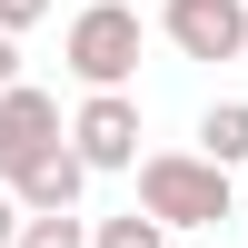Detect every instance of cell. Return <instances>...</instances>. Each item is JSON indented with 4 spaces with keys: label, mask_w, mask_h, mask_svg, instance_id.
I'll list each match as a JSON object with an SVG mask.
<instances>
[{
    "label": "cell",
    "mask_w": 248,
    "mask_h": 248,
    "mask_svg": "<svg viewBox=\"0 0 248 248\" xmlns=\"http://www.w3.org/2000/svg\"><path fill=\"white\" fill-rule=\"evenodd\" d=\"M60 149H70V119H60V99L20 79V90L0 99V189H20V179H30L40 159H60Z\"/></svg>",
    "instance_id": "obj_3"
},
{
    "label": "cell",
    "mask_w": 248,
    "mask_h": 248,
    "mask_svg": "<svg viewBox=\"0 0 248 248\" xmlns=\"http://www.w3.org/2000/svg\"><path fill=\"white\" fill-rule=\"evenodd\" d=\"M20 229H30V209H20L10 189H0V248H20Z\"/></svg>",
    "instance_id": "obj_11"
},
{
    "label": "cell",
    "mask_w": 248,
    "mask_h": 248,
    "mask_svg": "<svg viewBox=\"0 0 248 248\" xmlns=\"http://www.w3.org/2000/svg\"><path fill=\"white\" fill-rule=\"evenodd\" d=\"M199 159L248 169V99H209V109H199Z\"/></svg>",
    "instance_id": "obj_7"
},
{
    "label": "cell",
    "mask_w": 248,
    "mask_h": 248,
    "mask_svg": "<svg viewBox=\"0 0 248 248\" xmlns=\"http://www.w3.org/2000/svg\"><path fill=\"white\" fill-rule=\"evenodd\" d=\"M10 90H20V40L0 30V99H10Z\"/></svg>",
    "instance_id": "obj_12"
},
{
    "label": "cell",
    "mask_w": 248,
    "mask_h": 248,
    "mask_svg": "<svg viewBox=\"0 0 248 248\" xmlns=\"http://www.w3.org/2000/svg\"><path fill=\"white\" fill-rule=\"evenodd\" d=\"M139 40H149V30H139L129 0H90V10L70 20V40H60V60H70V79L99 99V90H129V79H139Z\"/></svg>",
    "instance_id": "obj_2"
},
{
    "label": "cell",
    "mask_w": 248,
    "mask_h": 248,
    "mask_svg": "<svg viewBox=\"0 0 248 248\" xmlns=\"http://www.w3.org/2000/svg\"><path fill=\"white\" fill-rule=\"evenodd\" d=\"M50 10H60V0H0V30L20 40V30H30V20H50Z\"/></svg>",
    "instance_id": "obj_10"
},
{
    "label": "cell",
    "mask_w": 248,
    "mask_h": 248,
    "mask_svg": "<svg viewBox=\"0 0 248 248\" xmlns=\"http://www.w3.org/2000/svg\"><path fill=\"white\" fill-rule=\"evenodd\" d=\"M99 248H169V229L149 209H119V218H99Z\"/></svg>",
    "instance_id": "obj_8"
},
{
    "label": "cell",
    "mask_w": 248,
    "mask_h": 248,
    "mask_svg": "<svg viewBox=\"0 0 248 248\" xmlns=\"http://www.w3.org/2000/svg\"><path fill=\"white\" fill-rule=\"evenodd\" d=\"M159 40L179 60H238L248 50V0H159Z\"/></svg>",
    "instance_id": "obj_4"
},
{
    "label": "cell",
    "mask_w": 248,
    "mask_h": 248,
    "mask_svg": "<svg viewBox=\"0 0 248 248\" xmlns=\"http://www.w3.org/2000/svg\"><path fill=\"white\" fill-rule=\"evenodd\" d=\"M139 209L159 218V229H229V169L199 149H149L139 159Z\"/></svg>",
    "instance_id": "obj_1"
},
{
    "label": "cell",
    "mask_w": 248,
    "mask_h": 248,
    "mask_svg": "<svg viewBox=\"0 0 248 248\" xmlns=\"http://www.w3.org/2000/svg\"><path fill=\"white\" fill-rule=\"evenodd\" d=\"M79 189H90V159H79V149H60V159H40V169L30 179H20V209H30V218H79Z\"/></svg>",
    "instance_id": "obj_6"
},
{
    "label": "cell",
    "mask_w": 248,
    "mask_h": 248,
    "mask_svg": "<svg viewBox=\"0 0 248 248\" xmlns=\"http://www.w3.org/2000/svg\"><path fill=\"white\" fill-rule=\"evenodd\" d=\"M70 149L90 159V179H99V169H139V99H129V90L79 99V109H70Z\"/></svg>",
    "instance_id": "obj_5"
},
{
    "label": "cell",
    "mask_w": 248,
    "mask_h": 248,
    "mask_svg": "<svg viewBox=\"0 0 248 248\" xmlns=\"http://www.w3.org/2000/svg\"><path fill=\"white\" fill-rule=\"evenodd\" d=\"M20 248H99V229H90V218H30Z\"/></svg>",
    "instance_id": "obj_9"
}]
</instances>
